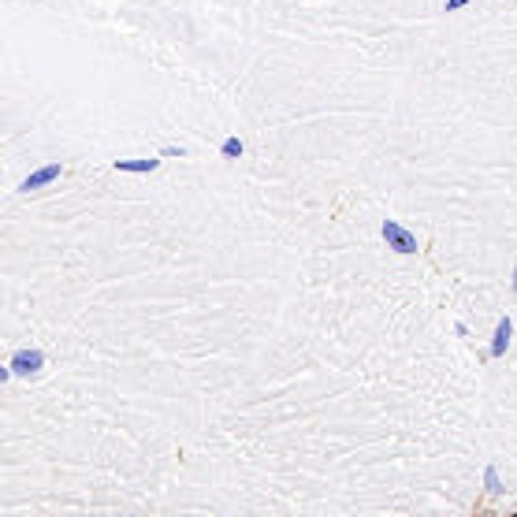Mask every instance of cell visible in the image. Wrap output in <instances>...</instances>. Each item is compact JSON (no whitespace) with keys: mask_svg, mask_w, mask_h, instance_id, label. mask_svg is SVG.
<instances>
[{"mask_svg":"<svg viewBox=\"0 0 517 517\" xmlns=\"http://www.w3.org/2000/svg\"><path fill=\"white\" fill-rule=\"evenodd\" d=\"M380 235H383V242H387V249H394V253H417V235H413L410 227H402L399 220H383L380 224Z\"/></svg>","mask_w":517,"mask_h":517,"instance_id":"6da1fadb","label":"cell"},{"mask_svg":"<svg viewBox=\"0 0 517 517\" xmlns=\"http://www.w3.org/2000/svg\"><path fill=\"white\" fill-rule=\"evenodd\" d=\"M8 365H12L15 376H38L41 368H45V354H41L38 346H23V350H15V354H12V361H8Z\"/></svg>","mask_w":517,"mask_h":517,"instance_id":"7a4b0ae2","label":"cell"},{"mask_svg":"<svg viewBox=\"0 0 517 517\" xmlns=\"http://www.w3.org/2000/svg\"><path fill=\"white\" fill-rule=\"evenodd\" d=\"M63 175V168L60 164H45V168H38V171H30L26 179L19 182V193H38V190H45V187H52Z\"/></svg>","mask_w":517,"mask_h":517,"instance_id":"3957f363","label":"cell"},{"mask_svg":"<svg viewBox=\"0 0 517 517\" xmlns=\"http://www.w3.org/2000/svg\"><path fill=\"white\" fill-rule=\"evenodd\" d=\"M510 339H514V320H510V317H498L495 335H492V350H487V354H492V357H506Z\"/></svg>","mask_w":517,"mask_h":517,"instance_id":"277c9868","label":"cell"},{"mask_svg":"<svg viewBox=\"0 0 517 517\" xmlns=\"http://www.w3.org/2000/svg\"><path fill=\"white\" fill-rule=\"evenodd\" d=\"M160 168V160H116V171H123V175H149V171H156Z\"/></svg>","mask_w":517,"mask_h":517,"instance_id":"5b68a950","label":"cell"},{"mask_svg":"<svg viewBox=\"0 0 517 517\" xmlns=\"http://www.w3.org/2000/svg\"><path fill=\"white\" fill-rule=\"evenodd\" d=\"M242 153H246V145H242V138H238V134H231V138L220 142V156H227V160H238Z\"/></svg>","mask_w":517,"mask_h":517,"instance_id":"8992f818","label":"cell"},{"mask_svg":"<svg viewBox=\"0 0 517 517\" xmlns=\"http://www.w3.org/2000/svg\"><path fill=\"white\" fill-rule=\"evenodd\" d=\"M484 484H487V492H492V495H503V492H506L503 480H498V469H495V465L484 469Z\"/></svg>","mask_w":517,"mask_h":517,"instance_id":"52a82bcc","label":"cell"},{"mask_svg":"<svg viewBox=\"0 0 517 517\" xmlns=\"http://www.w3.org/2000/svg\"><path fill=\"white\" fill-rule=\"evenodd\" d=\"M469 4H473V0H447L443 12H461V8H469Z\"/></svg>","mask_w":517,"mask_h":517,"instance_id":"ba28073f","label":"cell"},{"mask_svg":"<svg viewBox=\"0 0 517 517\" xmlns=\"http://www.w3.org/2000/svg\"><path fill=\"white\" fill-rule=\"evenodd\" d=\"M160 156H179V160H182V156H187V149H182V145H164Z\"/></svg>","mask_w":517,"mask_h":517,"instance_id":"9c48e42d","label":"cell"}]
</instances>
